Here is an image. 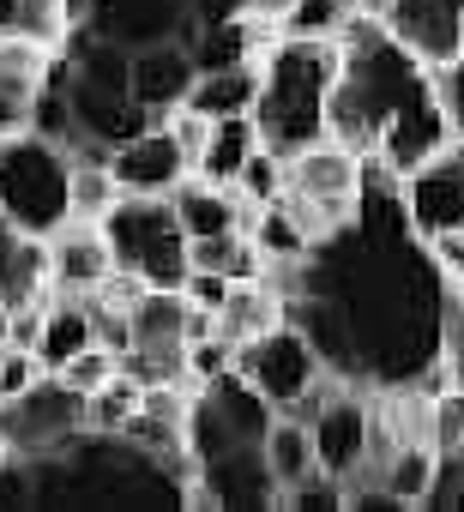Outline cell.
Segmentation results:
<instances>
[{
	"mask_svg": "<svg viewBox=\"0 0 464 512\" xmlns=\"http://www.w3.org/2000/svg\"><path fill=\"white\" fill-rule=\"evenodd\" d=\"M31 464V506L37 512H175L187 506L193 488V452L187 458H157L145 446H133L127 434H103L85 428L79 440H67L61 452L25 458Z\"/></svg>",
	"mask_w": 464,
	"mask_h": 512,
	"instance_id": "obj_1",
	"label": "cell"
},
{
	"mask_svg": "<svg viewBox=\"0 0 464 512\" xmlns=\"http://www.w3.org/2000/svg\"><path fill=\"white\" fill-rule=\"evenodd\" d=\"M344 79V43L338 37H278L260 55V139L278 157H296L320 139H332V91Z\"/></svg>",
	"mask_w": 464,
	"mask_h": 512,
	"instance_id": "obj_2",
	"label": "cell"
},
{
	"mask_svg": "<svg viewBox=\"0 0 464 512\" xmlns=\"http://www.w3.org/2000/svg\"><path fill=\"white\" fill-rule=\"evenodd\" d=\"M0 217L43 241L73 223V151L61 139L37 127L0 139Z\"/></svg>",
	"mask_w": 464,
	"mask_h": 512,
	"instance_id": "obj_3",
	"label": "cell"
},
{
	"mask_svg": "<svg viewBox=\"0 0 464 512\" xmlns=\"http://www.w3.org/2000/svg\"><path fill=\"white\" fill-rule=\"evenodd\" d=\"M103 235L115 247V266L139 272L157 290H181L193 272V260H187L193 235L181 229L169 193H121V205L103 217Z\"/></svg>",
	"mask_w": 464,
	"mask_h": 512,
	"instance_id": "obj_4",
	"label": "cell"
},
{
	"mask_svg": "<svg viewBox=\"0 0 464 512\" xmlns=\"http://www.w3.org/2000/svg\"><path fill=\"white\" fill-rule=\"evenodd\" d=\"M91 428V404L73 380L61 374H43L31 392L0 404V440L19 458H43V452H61L67 440H79Z\"/></svg>",
	"mask_w": 464,
	"mask_h": 512,
	"instance_id": "obj_5",
	"label": "cell"
},
{
	"mask_svg": "<svg viewBox=\"0 0 464 512\" xmlns=\"http://www.w3.org/2000/svg\"><path fill=\"white\" fill-rule=\"evenodd\" d=\"M236 368H242V380H248L272 410H296V404H302L326 374H332L296 320H278L272 332L248 338V344L236 350Z\"/></svg>",
	"mask_w": 464,
	"mask_h": 512,
	"instance_id": "obj_6",
	"label": "cell"
},
{
	"mask_svg": "<svg viewBox=\"0 0 464 512\" xmlns=\"http://www.w3.org/2000/svg\"><path fill=\"white\" fill-rule=\"evenodd\" d=\"M404 211H410L416 235L464 229V139L440 145L422 169L404 175Z\"/></svg>",
	"mask_w": 464,
	"mask_h": 512,
	"instance_id": "obj_7",
	"label": "cell"
},
{
	"mask_svg": "<svg viewBox=\"0 0 464 512\" xmlns=\"http://www.w3.org/2000/svg\"><path fill=\"white\" fill-rule=\"evenodd\" d=\"M91 31L121 43V49L187 43L193 37V0H97Z\"/></svg>",
	"mask_w": 464,
	"mask_h": 512,
	"instance_id": "obj_8",
	"label": "cell"
},
{
	"mask_svg": "<svg viewBox=\"0 0 464 512\" xmlns=\"http://www.w3.org/2000/svg\"><path fill=\"white\" fill-rule=\"evenodd\" d=\"M109 175L121 181V193H175V181L193 175V163H187L181 139L157 121L139 139H127V145L109 151Z\"/></svg>",
	"mask_w": 464,
	"mask_h": 512,
	"instance_id": "obj_9",
	"label": "cell"
},
{
	"mask_svg": "<svg viewBox=\"0 0 464 512\" xmlns=\"http://www.w3.org/2000/svg\"><path fill=\"white\" fill-rule=\"evenodd\" d=\"M109 272H115V247H109L103 223L73 217V223H61L49 235V284L61 296H91Z\"/></svg>",
	"mask_w": 464,
	"mask_h": 512,
	"instance_id": "obj_10",
	"label": "cell"
},
{
	"mask_svg": "<svg viewBox=\"0 0 464 512\" xmlns=\"http://www.w3.org/2000/svg\"><path fill=\"white\" fill-rule=\"evenodd\" d=\"M386 25H392V37H398L416 61H428V67H440V61H452V55L464 49L458 0H392Z\"/></svg>",
	"mask_w": 464,
	"mask_h": 512,
	"instance_id": "obj_11",
	"label": "cell"
},
{
	"mask_svg": "<svg viewBox=\"0 0 464 512\" xmlns=\"http://www.w3.org/2000/svg\"><path fill=\"white\" fill-rule=\"evenodd\" d=\"M175 217L187 235H223V229H248L254 223V199L236 181H205V175H181L175 181Z\"/></svg>",
	"mask_w": 464,
	"mask_h": 512,
	"instance_id": "obj_12",
	"label": "cell"
},
{
	"mask_svg": "<svg viewBox=\"0 0 464 512\" xmlns=\"http://www.w3.org/2000/svg\"><path fill=\"white\" fill-rule=\"evenodd\" d=\"M199 67H193V49L187 43H151V49H133V97L151 109V121H169L187 91H193Z\"/></svg>",
	"mask_w": 464,
	"mask_h": 512,
	"instance_id": "obj_13",
	"label": "cell"
},
{
	"mask_svg": "<svg viewBox=\"0 0 464 512\" xmlns=\"http://www.w3.org/2000/svg\"><path fill=\"white\" fill-rule=\"evenodd\" d=\"M49 296V241L0 217V308H37Z\"/></svg>",
	"mask_w": 464,
	"mask_h": 512,
	"instance_id": "obj_14",
	"label": "cell"
},
{
	"mask_svg": "<svg viewBox=\"0 0 464 512\" xmlns=\"http://www.w3.org/2000/svg\"><path fill=\"white\" fill-rule=\"evenodd\" d=\"M278 320H290L284 296H278L266 278H242V284H229V296H223V308H217V338H229V344L242 350L248 338L272 332Z\"/></svg>",
	"mask_w": 464,
	"mask_h": 512,
	"instance_id": "obj_15",
	"label": "cell"
},
{
	"mask_svg": "<svg viewBox=\"0 0 464 512\" xmlns=\"http://www.w3.org/2000/svg\"><path fill=\"white\" fill-rule=\"evenodd\" d=\"M97 344V320H91V302L85 296H49V308H43V338H37V356H43V368L49 374H61L79 350H91Z\"/></svg>",
	"mask_w": 464,
	"mask_h": 512,
	"instance_id": "obj_16",
	"label": "cell"
},
{
	"mask_svg": "<svg viewBox=\"0 0 464 512\" xmlns=\"http://www.w3.org/2000/svg\"><path fill=\"white\" fill-rule=\"evenodd\" d=\"M260 103V61H236V67H211L193 79L187 91V109H199L205 121H223V115H254Z\"/></svg>",
	"mask_w": 464,
	"mask_h": 512,
	"instance_id": "obj_17",
	"label": "cell"
},
{
	"mask_svg": "<svg viewBox=\"0 0 464 512\" xmlns=\"http://www.w3.org/2000/svg\"><path fill=\"white\" fill-rule=\"evenodd\" d=\"M260 145H266V139H260V121H254V115H223V121H211L193 175H205V181H236Z\"/></svg>",
	"mask_w": 464,
	"mask_h": 512,
	"instance_id": "obj_18",
	"label": "cell"
},
{
	"mask_svg": "<svg viewBox=\"0 0 464 512\" xmlns=\"http://www.w3.org/2000/svg\"><path fill=\"white\" fill-rule=\"evenodd\" d=\"M187 260L193 272H217L229 284H242V278H266V253L254 247L248 229H223V235H193L187 241Z\"/></svg>",
	"mask_w": 464,
	"mask_h": 512,
	"instance_id": "obj_19",
	"label": "cell"
},
{
	"mask_svg": "<svg viewBox=\"0 0 464 512\" xmlns=\"http://www.w3.org/2000/svg\"><path fill=\"white\" fill-rule=\"evenodd\" d=\"M266 458H272V476L284 482V488H296L302 476H314L320 470V452H314V434H308V422L302 416H272V434H266Z\"/></svg>",
	"mask_w": 464,
	"mask_h": 512,
	"instance_id": "obj_20",
	"label": "cell"
},
{
	"mask_svg": "<svg viewBox=\"0 0 464 512\" xmlns=\"http://www.w3.org/2000/svg\"><path fill=\"white\" fill-rule=\"evenodd\" d=\"M434 476H440V452H434L428 440H416V446H392V458L380 464V482H386L404 506H428Z\"/></svg>",
	"mask_w": 464,
	"mask_h": 512,
	"instance_id": "obj_21",
	"label": "cell"
},
{
	"mask_svg": "<svg viewBox=\"0 0 464 512\" xmlns=\"http://www.w3.org/2000/svg\"><path fill=\"white\" fill-rule=\"evenodd\" d=\"M121 205V181L109 175V157H73V217L103 223Z\"/></svg>",
	"mask_w": 464,
	"mask_h": 512,
	"instance_id": "obj_22",
	"label": "cell"
},
{
	"mask_svg": "<svg viewBox=\"0 0 464 512\" xmlns=\"http://www.w3.org/2000/svg\"><path fill=\"white\" fill-rule=\"evenodd\" d=\"M85 404H91V428H103V434H121V428H127V416L145 404V386H139L133 374H115V380H109V386H97Z\"/></svg>",
	"mask_w": 464,
	"mask_h": 512,
	"instance_id": "obj_23",
	"label": "cell"
},
{
	"mask_svg": "<svg viewBox=\"0 0 464 512\" xmlns=\"http://www.w3.org/2000/svg\"><path fill=\"white\" fill-rule=\"evenodd\" d=\"M236 187H242L254 205H278L284 187H290V157H278L272 145H260V151L248 157V169L236 175Z\"/></svg>",
	"mask_w": 464,
	"mask_h": 512,
	"instance_id": "obj_24",
	"label": "cell"
},
{
	"mask_svg": "<svg viewBox=\"0 0 464 512\" xmlns=\"http://www.w3.org/2000/svg\"><path fill=\"white\" fill-rule=\"evenodd\" d=\"M350 13H356L350 0H296L284 19V37H338Z\"/></svg>",
	"mask_w": 464,
	"mask_h": 512,
	"instance_id": "obj_25",
	"label": "cell"
},
{
	"mask_svg": "<svg viewBox=\"0 0 464 512\" xmlns=\"http://www.w3.org/2000/svg\"><path fill=\"white\" fill-rule=\"evenodd\" d=\"M43 85H49V79H7V73H0V139H7V133H25V127H31Z\"/></svg>",
	"mask_w": 464,
	"mask_h": 512,
	"instance_id": "obj_26",
	"label": "cell"
},
{
	"mask_svg": "<svg viewBox=\"0 0 464 512\" xmlns=\"http://www.w3.org/2000/svg\"><path fill=\"white\" fill-rule=\"evenodd\" d=\"M43 374H49V368H43V356H37L31 344H0V404L19 398V392H31Z\"/></svg>",
	"mask_w": 464,
	"mask_h": 512,
	"instance_id": "obj_27",
	"label": "cell"
},
{
	"mask_svg": "<svg viewBox=\"0 0 464 512\" xmlns=\"http://www.w3.org/2000/svg\"><path fill=\"white\" fill-rule=\"evenodd\" d=\"M115 374H121V350H109V344H91V350H79V356L61 368V380H73L85 398H91L97 386H109Z\"/></svg>",
	"mask_w": 464,
	"mask_h": 512,
	"instance_id": "obj_28",
	"label": "cell"
},
{
	"mask_svg": "<svg viewBox=\"0 0 464 512\" xmlns=\"http://www.w3.org/2000/svg\"><path fill=\"white\" fill-rule=\"evenodd\" d=\"M464 446V386L446 380L434 392V452H458Z\"/></svg>",
	"mask_w": 464,
	"mask_h": 512,
	"instance_id": "obj_29",
	"label": "cell"
},
{
	"mask_svg": "<svg viewBox=\"0 0 464 512\" xmlns=\"http://www.w3.org/2000/svg\"><path fill=\"white\" fill-rule=\"evenodd\" d=\"M434 97H440V109L452 121V139H464V49L434 67Z\"/></svg>",
	"mask_w": 464,
	"mask_h": 512,
	"instance_id": "obj_30",
	"label": "cell"
},
{
	"mask_svg": "<svg viewBox=\"0 0 464 512\" xmlns=\"http://www.w3.org/2000/svg\"><path fill=\"white\" fill-rule=\"evenodd\" d=\"M428 506L434 512H464V446L458 452H440V476H434Z\"/></svg>",
	"mask_w": 464,
	"mask_h": 512,
	"instance_id": "obj_31",
	"label": "cell"
},
{
	"mask_svg": "<svg viewBox=\"0 0 464 512\" xmlns=\"http://www.w3.org/2000/svg\"><path fill=\"white\" fill-rule=\"evenodd\" d=\"M422 241H428V253H434L440 278L464 284V229H440V235H422Z\"/></svg>",
	"mask_w": 464,
	"mask_h": 512,
	"instance_id": "obj_32",
	"label": "cell"
},
{
	"mask_svg": "<svg viewBox=\"0 0 464 512\" xmlns=\"http://www.w3.org/2000/svg\"><path fill=\"white\" fill-rule=\"evenodd\" d=\"M248 0H193V31L199 25H223V19H242Z\"/></svg>",
	"mask_w": 464,
	"mask_h": 512,
	"instance_id": "obj_33",
	"label": "cell"
},
{
	"mask_svg": "<svg viewBox=\"0 0 464 512\" xmlns=\"http://www.w3.org/2000/svg\"><path fill=\"white\" fill-rule=\"evenodd\" d=\"M290 7H296V0H248V19H260V25H272V31L284 37V19H290Z\"/></svg>",
	"mask_w": 464,
	"mask_h": 512,
	"instance_id": "obj_34",
	"label": "cell"
},
{
	"mask_svg": "<svg viewBox=\"0 0 464 512\" xmlns=\"http://www.w3.org/2000/svg\"><path fill=\"white\" fill-rule=\"evenodd\" d=\"M350 7H356V13H374V19H386V13H392V0H350Z\"/></svg>",
	"mask_w": 464,
	"mask_h": 512,
	"instance_id": "obj_35",
	"label": "cell"
},
{
	"mask_svg": "<svg viewBox=\"0 0 464 512\" xmlns=\"http://www.w3.org/2000/svg\"><path fill=\"white\" fill-rule=\"evenodd\" d=\"M13 7L19 0H0V31H13Z\"/></svg>",
	"mask_w": 464,
	"mask_h": 512,
	"instance_id": "obj_36",
	"label": "cell"
},
{
	"mask_svg": "<svg viewBox=\"0 0 464 512\" xmlns=\"http://www.w3.org/2000/svg\"><path fill=\"white\" fill-rule=\"evenodd\" d=\"M446 368H452V380H458V386H464V356H452V362H446Z\"/></svg>",
	"mask_w": 464,
	"mask_h": 512,
	"instance_id": "obj_37",
	"label": "cell"
},
{
	"mask_svg": "<svg viewBox=\"0 0 464 512\" xmlns=\"http://www.w3.org/2000/svg\"><path fill=\"white\" fill-rule=\"evenodd\" d=\"M0 332H7V308H0Z\"/></svg>",
	"mask_w": 464,
	"mask_h": 512,
	"instance_id": "obj_38",
	"label": "cell"
},
{
	"mask_svg": "<svg viewBox=\"0 0 464 512\" xmlns=\"http://www.w3.org/2000/svg\"><path fill=\"white\" fill-rule=\"evenodd\" d=\"M458 19H464V0H458Z\"/></svg>",
	"mask_w": 464,
	"mask_h": 512,
	"instance_id": "obj_39",
	"label": "cell"
}]
</instances>
